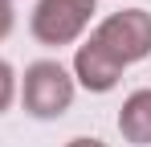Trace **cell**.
<instances>
[{
    "mask_svg": "<svg viewBox=\"0 0 151 147\" xmlns=\"http://www.w3.org/2000/svg\"><path fill=\"white\" fill-rule=\"evenodd\" d=\"M74 74L61 61H33L21 82V102L33 119H61L74 106Z\"/></svg>",
    "mask_w": 151,
    "mask_h": 147,
    "instance_id": "cell-1",
    "label": "cell"
},
{
    "mask_svg": "<svg viewBox=\"0 0 151 147\" xmlns=\"http://www.w3.org/2000/svg\"><path fill=\"white\" fill-rule=\"evenodd\" d=\"M94 12H98V0H37L29 17V33L53 49L74 45L86 33V24L94 21Z\"/></svg>",
    "mask_w": 151,
    "mask_h": 147,
    "instance_id": "cell-2",
    "label": "cell"
},
{
    "mask_svg": "<svg viewBox=\"0 0 151 147\" xmlns=\"http://www.w3.org/2000/svg\"><path fill=\"white\" fill-rule=\"evenodd\" d=\"M119 66H135L151 53V12L147 8H123L110 12L106 21H98V29L90 33Z\"/></svg>",
    "mask_w": 151,
    "mask_h": 147,
    "instance_id": "cell-3",
    "label": "cell"
},
{
    "mask_svg": "<svg viewBox=\"0 0 151 147\" xmlns=\"http://www.w3.org/2000/svg\"><path fill=\"white\" fill-rule=\"evenodd\" d=\"M127 66H119L106 49L90 37V41H82L74 53V82L82 90H90V94H106V90H114L119 86V78H123Z\"/></svg>",
    "mask_w": 151,
    "mask_h": 147,
    "instance_id": "cell-4",
    "label": "cell"
},
{
    "mask_svg": "<svg viewBox=\"0 0 151 147\" xmlns=\"http://www.w3.org/2000/svg\"><path fill=\"white\" fill-rule=\"evenodd\" d=\"M119 135L131 147H151V90H131L119 106Z\"/></svg>",
    "mask_w": 151,
    "mask_h": 147,
    "instance_id": "cell-5",
    "label": "cell"
},
{
    "mask_svg": "<svg viewBox=\"0 0 151 147\" xmlns=\"http://www.w3.org/2000/svg\"><path fill=\"white\" fill-rule=\"evenodd\" d=\"M12 102H17V74H12V66L0 57V115H4Z\"/></svg>",
    "mask_w": 151,
    "mask_h": 147,
    "instance_id": "cell-6",
    "label": "cell"
},
{
    "mask_svg": "<svg viewBox=\"0 0 151 147\" xmlns=\"http://www.w3.org/2000/svg\"><path fill=\"white\" fill-rule=\"evenodd\" d=\"M8 33H12V4H4V0H0V41H4Z\"/></svg>",
    "mask_w": 151,
    "mask_h": 147,
    "instance_id": "cell-7",
    "label": "cell"
},
{
    "mask_svg": "<svg viewBox=\"0 0 151 147\" xmlns=\"http://www.w3.org/2000/svg\"><path fill=\"white\" fill-rule=\"evenodd\" d=\"M65 147H106L102 139H94V135H78V139H70Z\"/></svg>",
    "mask_w": 151,
    "mask_h": 147,
    "instance_id": "cell-8",
    "label": "cell"
},
{
    "mask_svg": "<svg viewBox=\"0 0 151 147\" xmlns=\"http://www.w3.org/2000/svg\"><path fill=\"white\" fill-rule=\"evenodd\" d=\"M4 4H12V0H4Z\"/></svg>",
    "mask_w": 151,
    "mask_h": 147,
    "instance_id": "cell-9",
    "label": "cell"
}]
</instances>
